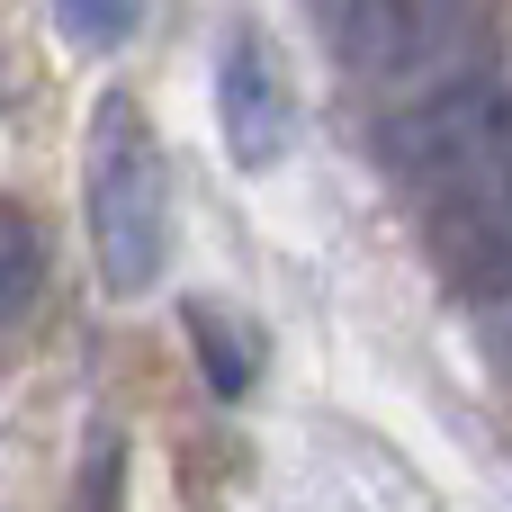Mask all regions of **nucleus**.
<instances>
[{
    "mask_svg": "<svg viewBox=\"0 0 512 512\" xmlns=\"http://www.w3.org/2000/svg\"><path fill=\"white\" fill-rule=\"evenodd\" d=\"M81 225H90V261L108 297H144L171 261V171L153 144V117L108 90L90 108V144H81Z\"/></svg>",
    "mask_w": 512,
    "mask_h": 512,
    "instance_id": "nucleus-1",
    "label": "nucleus"
},
{
    "mask_svg": "<svg viewBox=\"0 0 512 512\" xmlns=\"http://www.w3.org/2000/svg\"><path fill=\"white\" fill-rule=\"evenodd\" d=\"M495 99H504V72H450L432 81L396 126H387V153L396 171L450 216V207H486V171H495Z\"/></svg>",
    "mask_w": 512,
    "mask_h": 512,
    "instance_id": "nucleus-2",
    "label": "nucleus"
},
{
    "mask_svg": "<svg viewBox=\"0 0 512 512\" xmlns=\"http://www.w3.org/2000/svg\"><path fill=\"white\" fill-rule=\"evenodd\" d=\"M324 54L360 81H414L459 54L468 0H306Z\"/></svg>",
    "mask_w": 512,
    "mask_h": 512,
    "instance_id": "nucleus-3",
    "label": "nucleus"
},
{
    "mask_svg": "<svg viewBox=\"0 0 512 512\" xmlns=\"http://www.w3.org/2000/svg\"><path fill=\"white\" fill-rule=\"evenodd\" d=\"M216 117H225V153L243 171H270L288 153V72H279L261 27L225 36V54H216Z\"/></svg>",
    "mask_w": 512,
    "mask_h": 512,
    "instance_id": "nucleus-4",
    "label": "nucleus"
},
{
    "mask_svg": "<svg viewBox=\"0 0 512 512\" xmlns=\"http://www.w3.org/2000/svg\"><path fill=\"white\" fill-rule=\"evenodd\" d=\"M180 324H189V351H198L207 387H216V396H252V378H261V342H252V324H243L234 306H216V297H189Z\"/></svg>",
    "mask_w": 512,
    "mask_h": 512,
    "instance_id": "nucleus-5",
    "label": "nucleus"
},
{
    "mask_svg": "<svg viewBox=\"0 0 512 512\" xmlns=\"http://www.w3.org/2000/svg\"><path fill=\"white\" fill-rule=\"evenodd\" d=\"M36 297H45V234L27 207L0 198V324H18Z\"/></svg>",
    "mask_w": 512,
    "mask_h": 512,
    "instance_id": "nucleus-6",
    "label": "nucleus"
},
{
    "mask_svg": "<svg viewBox=\"0 0 512 512\" xmlns=\"http://www.w3.org/2000/svg\"><path fill=\"white\" fill-rule=\"evenodd\" d=\"M72 512H126V432H117V423H90V441H81V486H72Z\"/></svg>",
    "mask_w": 512,
    "mask_h": 512,
    "instance_id": "nucleus-7",
    "label": "nucleus"
},
{
    "mask_svg": "<svg viewBox=\"0 0 512 512\" xmlns=\"http://www.w3.org/2000/svg\"><path fill=\"white\" fill-rule=\"evenodd\" d=\"M63 27H72L81 45H117V36L135 27V0H63Z\"/></svg>",
    "mask_w": 512,
    "mask_h": 512,
    "instance_id": "nucleus-8",
    "label": "nucleus"
},
{
    "mask_svg": "<svg viewBox=\"0 0 512 512\" xmlns=\"http://www.w3.org/2000/svg\"><path fill=\"white\" fill-rule=\"evenodd\" d=\"M486 207H512V72H504V99H495V171H486ZM459 216V207H450Z\"/></svg>",
    "mask_w": 512,
    "mask_h": 512,
    "instance_id": "nucleus-9",
    "label": "nucleus"
},
{
    "mask_svg": "<svg viewBox=\"0 0 512 512\" xmlns=\"http://www.w3.org/2000/svg\"><path fill=\"white\" fill-rule=\"evenodd\" d=\"M504 360H512V315H504Z\"/></svg>",
    "mask_w": 512,
    "mask_h": 512,
    "instance_id": "nucleus-10",
    "label": "nucleus"
}]
</instances>
